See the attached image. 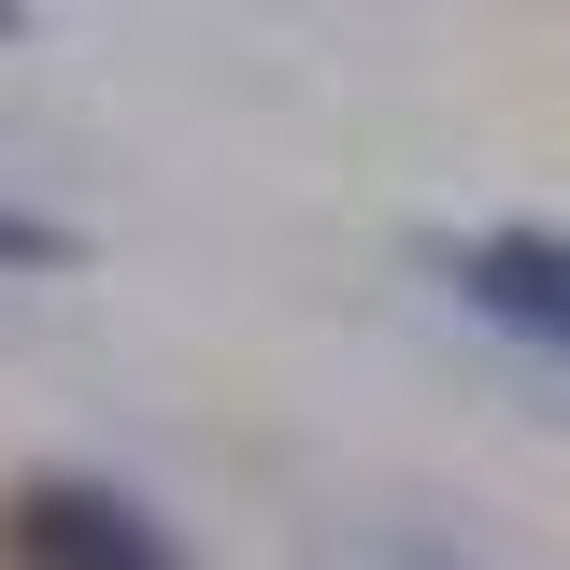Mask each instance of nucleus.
<instances>
[{"instance_id": "nucleus-1", "label": "nucleus", "mask_w": 570, "mask_h": 570, "mask_svg": "<svg viewBox=\"0 0 570 570\" xmlns=\"http://www.w3.org/2000/svg\"><path fill=\"white\" fill-rule=\"evenodd\" d=\"M0 570H186V542L115 471H14L0 485Z\"/></svg>"}, {"instance_id": "nucleus-2", "label": "nucleus", "mask_w": 570, "mask_h": 570, "mask_svg": "<svg viewBox=\"0 0 570 570\" xmlns=\"http://www.w3.org/2000/svg\"><path fill=\"white\" fill-rule=\"evenodd\" d=\"M428 272L456 285L485 328H513L528 356L570 371V228H456V243H428Z\"/></svg>"}, {"instance_id": "nucleus-3", "label": "nucleus", "mask_w": 570, "mask_h": 570, "mask_svg": "<svg viewBox=\"0 0 570 570\" xmlns=\"http://www.w3.org/2000/svg\"><path fill=\"white\" fill-rule=\"evenodd\" d=\"M86 257H100V243H86L71 214H43V200H0V272H43V285H71Z\"/></svg>"}, {"instance_id": "nucleus-4", "label": "nucleus", "mask_w": 570, "mask_h": 570, "mask_svg": "<svg viewBox=\"0 0 570 570\" xmlns=\"http://www.w3.org/2000/svg\"><path fill=\"white\" fill-rule=\"evenodd\" d=\"M400 570H471V557H456V542H400Z\"/></svg>"}, {"instance_id": "nucleus-5", "label": "nucleus", "mask_w": 570, "mask_h": 570, "mask_svg": "<svg viewBox=\"0 0 570 570\" xmlns=\"http://www.w3.org/2000/svg\"><path fill=\"white\" fill-rule=\"evenodd\" d=\"M14 29H29V0H0V43H14Z\"/></svg>"}]
</instances>
